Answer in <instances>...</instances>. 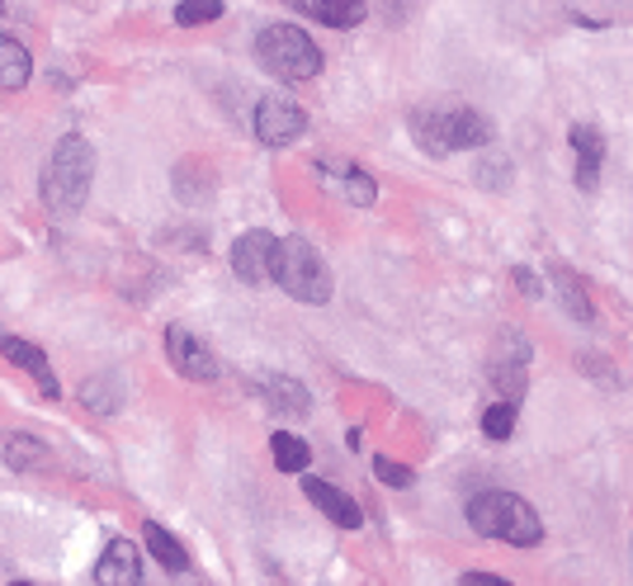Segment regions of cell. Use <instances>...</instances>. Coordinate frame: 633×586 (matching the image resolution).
Returning <instances> with one entry per match:
<instances>
[{
	"label": "cell",
	"instance_id": "1",
	"mask_svg": "<svg viewBox=\"0 0 633 586\" xmlns=\"http://www.w3.org/2000/svg\"><path fill=\"white\" fill-rule=\"evenodd\" d=\"M90 185H95V147L81 133H67L53 147V156L43 162V203H47V213H57V218L81 213L86 199H90Z\"/></svg>",
	"mask_w": 633,
	"mask_h": 586
},
{
	"label": "cell",
	"instance_id": "2",
	"mask_svg": "<svg viewBox=\"0 0 633 586\" xmlns=\"http://www.w3.org/2000/svg\"><path fill=\"white\" fill-rule=\"evenodd\" d=\"M468 526L487 534V540H506L515 549H534L544 540V520L540 511L515 497V493H497V487H487V493L468 497Z\"/></svg>",
	"mask_w": 633,
	"mask_h": 586
},
{
	"label": "cell",
	"instance_id": "3",
	"mask_svg": "<svg viewBox=\"0 0 633 586\" xmlns=\"http://www.w3.org/2000/svg\"><path fill=\"white\" fill-rule=\"evenodd\" d=\"M270 279H279V289L308 308L331 303V289H336V284H331V265L322 261V251H316L308 236H279Z\"/></svg>",
	"mask_w": 633,
	"mask_h": 586
},
{
	"label": "cell",
	"instance_id": "4",
	"mask_svg": "<svg viewBox=\"0 0 633 586\" xmlns=\"http://www.w3.org/2000/svg\"><path fill=\"white\" fill-rule=\"evenodd\" d=\"M260 67L279 76V81H312L322 71V47H316L298 24H270L256 38Z\"/></svg>",
	"mask_w": 633,
	"mask_h": 586
},
{
	"label": "cell",
	"instance_id": "5",
	"mask_svg": "<svg viewBox=\"0 0 633 586\" xmlns=\"http://www.w3.org/2000/svg\"><path fill=\"white\" fill-rule=\"evenodd\" d=\"M303 133H308V114L289 95H265L256 104V137L265 147H289V142H298Z\"/></svg>",
	"mask_w": 633,
	"mask_h": 586
},
{
	"label": "cell",
	"instance_id": "6",
	"mask_svg": "<svg viewBox=\"0 0 633 586\" xmlns=\"http://www.w3.org/2000/svg\"><path fill=\"white\" fill-rule=\"evenodd\" d=\"M166 355H170V364H176L185 378H195V384H213V378H218V360H213L209 345L195 336V331L166 327Z\"/></svg>",
	"mask_w": 633,
	"mask_h": 586
},
{
	"label": "cell",
	"instance_id": "7",
	"mask_svg": "<svg viewBox=\"0 0 633 586\" xmlns=\"http://www.w3.org/2000/svg\"><path fill=\"white\" fill-rule=\"evenodd\" d=\"M275 246H279V236L265 232V228L236 236V246H232V275L242 279V284H265V279H270V265H275Z\"/></svg>",
	"mask_w": 633,
	"mask_h": 586
},
{
	"label": "cell",
	"instance_id": "8",
	"mask_svg": "<svg viewBox=\"0 0 633 586\" xmlns=\"http://www.w3.org/2000/svg\"><path fill=\"white\" fill-rule=\"evenodd\" d=\"M95 582L100 586H142V559L133 540H109L100 563H95Z\"/></svg>",
	"mask_w": 633,
	"mask_h": 586
},
{
	"label": "cell",
	"instance_id": "9",
	"mask_svg": "<svg viewBox=\"0 0 633 586\" xmlns=\"http://www.w3.org/2000/svg\"><path fill=\"white\" fill-rule=\"evenodd\" d=\"M303 493H308V501H312L316 511H322V516H326L336 530H359V526H364V511L355 506V497H345L336 483L308 478V483H303Z\"/></svg>",
	"mask_w": 633,
	"mask_h": 586
},
{
	"label": "cell",
	"instance_id": "10",
	"mask_svg": "<svg viewBox=\"0 0 633 586\" xmlns=\"http://www.w3.org/2000/svg\"><path fill=\"white\" fill-rule=\"evenodd\" d=\"M525 360H530V345L520 336H501V351L492 360V384L506 392V402L520 398V388H525Z\"/></svg>",
	"mask_w": 633,
	"mask_h": 586
},
{
	"label": "cell",
	"instance_id": "11",
	"mask_svg": "<svg viewBox=\"0 0 633 586\" xmlns=\"http://www.w3.org/2000/svg\"><path fill=\"white\" fill-rule=\"evenodd\" d=\"M573 152H577V189H591L600 185V166H606V142L591 123H577L573 129Z\"/></svg>",
	"mask_w": 633,
	"mask_h": 586
},
{
	"label": "cell",
	"instance_id": "12",
	"mask_svg": "<svg viewBox=\"0 0 633 586\" xmlns=\"http://www.w3.org/2000/svg\"><path fill=\"white\" fill-rule=\"evenodd\" d=\"M0 355H5L10 364H20V369H29L38 378V388H43V398H57V378H53V369H47V355L38 351L34 341H24V336H0Z\"/></svg>",
	"mask_w": 633,
	"mask_h": 586
},
{
	"label": "cell",
	"instance_id": "13",
	"mask_svg": "<svg viewBox=\"0 0 633 586\" xmlns=\"http://www.w3.org/2000/svg\"><path fill=\"white\" fill-rule=\"evenodd\" d=\"M411 137H417L431 156H454L449 109H417V114H411Z\"/></svg>",
	"mask_w": 633,
	"mask_h": 586
},
{
	"label": "cell",
	"instance_id": "14",
	"mask_svg": "<svg viewBox=\"0 0 633 586\" xmlns=\"http://www.w3.org/2000/svg\"><path fill=\"white\" fill-rule=\"evenodd\" d=\"M29 76H34V57L20 38L0 34V90H24Z\"/></svg>",
	"mask_w": 633,
	"mask_h": 586
},
{
	"label": "cell",
	"instance_id": "15",
	"mask_svg": "<svg viewBox=\"0 0 633 586\" xmlns=\"http://www.w3.org/2000/svg\"><path fill=\"white\" fill-rule=\"evenodd\" d=\"M449 137H454V152H473V147H487L492 142V123L478 109H449Z\"/></svg>",
	"mask_w": 633,
	"mask_h": 586
},
{
	"label": "cell",
	"instance_id": "16",
	"mask_svg": "<svg viewBox=\"0 0 633 586\" xmlns=\"http://www.w3.org/2000/svg\"><path fill=\"white\" fill-rule=\"evenodd\" d=\"M298 10L316 24H331V29H355L364 14H369L359 0H298Z\"/></svg>",
	"mask_w": 633,
	"mask_h": 586
},
{
	"label": "cell",
	"instance_id": "17",
	"mask_svg": "<svg viewBox=\"0 0 633 586\" xmlns=\"http://www.w3.org/2000/svg\"><path fill=\"white\" fill-rule=\"evenodd\" d=\"M142 534H147V549H152V559L166 567V573H185L189 567V553H185V544L176 540V534H170L162 520H147V526H142Z\"/></svg>",
	"mask_w": 633,
	"mask_h": 586
},
{
	"label": "cell",
	"instance_id": "18",
	"mask_svg": "<svg viewBox=\"0 0 633 586\" xmlns=\"http://www.w3.org/2000/svg\"><path fill=\"white\" fill-rule=\"evenodd\" d=\"M322 176H341V195L359 203V209H369V203L378 199V185L364 176L359 166H345V162H322Z\"/></svg>",
	"mask_w": 633,
	"mask_h": 586
},
{
	"label": "cell",
	"instance_id": "19",
	"mask_svg": "<svg viewBox=\"0 0 633 586\" xmlns=\"http://www.w3.org/2000/svg\"><path fill=\"white\" fill-rule=\"evenodd\" d=\"M548 279L558 284V294H563V308L577 317V322H591L596 317V308H591V298H587V289L577 284V275L567 270V265H548Z\"/></svg>",
	"mask_w": 633,
	"mask_h": 586
},
{
	"label": "cell",
	"instance_id": "20",
	"mask_svg": "<svg viewBox=\"0 0 633 586\" xmlns=\"http://www.w3.org/2000/svg\"><path fill=\"white\" fill-rule=\"evenodd\" d=\"M260 392L270 398V407H284V411H293V417H303V411L312 407V398H308V388L298 384V378H260Z\"/></svg>",
	"mask_w": 633,
	"mask_h": 586
},
{
	"label": "cell",
	"instance_id": "21",
	"mask_svg": "<svg viewBox=\"0 0 633 586\" xmlns=\"http://www.w3.org/2000/svg\"><path fill=\"white\" fill-rule=\"evenodd\" d=\"M270 454H275V464H279L284 473H303V468L312 464V450H308L298 435H289V431H275Z\"/></svg>",
	"mask_w": 633,
	"mask_h": 586
},
{
	"label": "cell",
	"instance_id": "22",
	"mask_svg": "<svg viewBox=\"0 0 633 586\" xmlns=\"http://www.w3.org/2000/svg\"><path fill=\"white\" fill-rule=\"evenodd\" d=\"M482 435L487 440H511L515 435V402H492L482 411Z\"/></svg>",
	"mask_w": 633,
	"mask_h": 586
},
{
	"label": "cell",
	"instance_id": "23",
	"mask_svg": "<svg viewBox=\"0 0 633 586\" xmlns=\"http://www.w3.org/2000/svg\"><path fill=\"white\" fill-rule=\"evenodd\" d=\"M43 445H38V440H29V435H10L5 440V464L10 468H38L43 464Z\"/></svg>",
	"mask_w": 633,
	"mask_h": 586
},
{
	"label": "cell",
	"instance_id": "24",
	"mask_svg": "<svg viewBox=\"0 0 633 586\" xmlns=\"http://www.w3.org/2000/svg\"><path fill=\"white\" fill-rule=\"evenodd\" d=\"M374 473H378V483H388V487H411V483H417V473H411L407 464H392V458H384V454L374 458Z\"/></svg>",
	"mask_w": 633,
	"mask_h": 586
},
{
	"label": "cell",
	"instance_id": "25",
	"mask_svg": "<svg viewBox=\"0 0 633 586\" xmlns=\"http://www.w3.org/2000/svg\"><path fill=\"white\" fill-rule=\"evenodd\" d=\"M213 20H223V5L218 0H209V5H180L176 10V24H213Z\"/></svg>",
	"mask_w": 633,
	"mask_h": 586
},
{
	"label": "cell",
	"instance_id": "26",
	"mask_svg": "<svg viewBox=\"0 0 633 586\" xmlns=\"http://www.w3.org/2000/svg\"><path fill=\"white\" fill-rule=\"evenodd\" d=\"M458 586H511V582L492 577V573H464V577H458Z\"/></svg>",
	"mask_w": 633,
	"mask_h": 586
},
{
	"label": "cell",
	"instance_id": "27",
	"mask_svg": "<svg viewBox=\"0 0 633 586\" xmlns=\"http://www.w3.org/2000/svg\"><path fill=\"white\" fill-rule=\"evenodd\" d=\"M10 586H34V582H10Z\"/></svg>",
	"mask_w": 633,
	"mask_h": 586
}]
</instances>
